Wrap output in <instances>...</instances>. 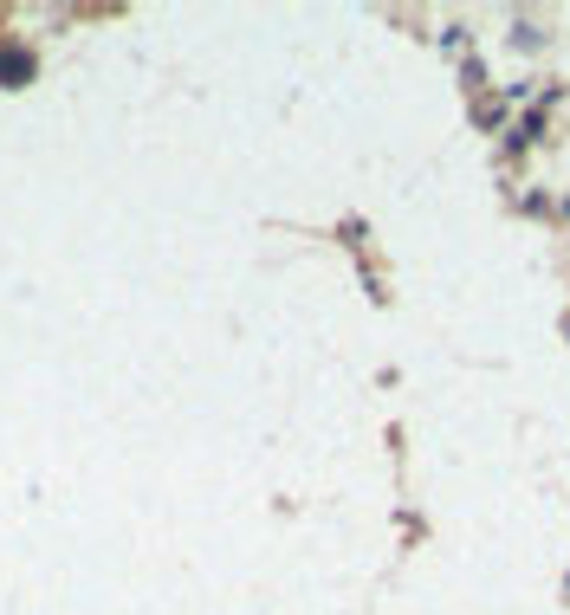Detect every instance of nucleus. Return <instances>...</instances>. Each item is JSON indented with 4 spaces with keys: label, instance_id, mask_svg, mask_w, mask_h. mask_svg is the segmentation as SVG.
<instances>
[{
    "label": "nucleus",
    "instance_id": "nucleus-1",
    "mask_svg": "<svg viewBox=\"0 0 570 615\" xmlns=\"http://www.w3.org/2000/svg\"><path fill=\"white\" fill-rule=\"evenodd\" d=\"M26 72H33V59H26V52H0V78H7V85H20Z\"/></svg>",
    "mask_w": 570,
    "mask_h": 615
}]
</instances>
